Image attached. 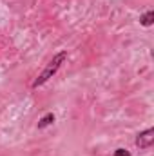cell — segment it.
Segmentation results:
<instances>
[{
	"mask_svg": "<svg viewBox=\"0 0 154 156\" xmlns=\"http://www.w3.org/2000/svg\"><path fill=\"white\" fill-rule=\"evenodd\" d=\"M65 60H67V53H65V51H62V53H58L56 56H53V60H51V62L45 66V69H44V71L38 75V78L33 82V89H37V87H40V85H44V83H45L49 78L54 76Z\"/></svg>",
	"mask_w": 154,
	"mask_h": 156,
	"instance_id": "6da1fadb",
	"label": "cell"
},
{
	"mask_svg": "<svg viewBox=\"0 0 154 156\" xmlns=\"http://www.w3.org/2000/svg\"><path fill=\"white\" fill-rule=\"evenodd\" d=\"M154 144V129H145V131H142L138 136H136V147H140V149H149L151 145Z\"/></svg>",
	"mask_w": 154,
	"mask_h": 156,
	"instance_id": "7a4b0ae2",
	"label": "cell"
},
{
	"mask_svg": "<svg viewBox=\"0 0 154 156\" xmlns=\"http://www.w3.org/2000/svg\"><path fill=\"white\" fill-rule=\"evenodd\" d=\"M152 22H154V11H147V13H143V15L140 16V24L145 26V27L152 26Z\"/></svg>",
	"mask_w": 154,
	"mask_h": 156,
	"instance_id": "3957f363",
	"label": "cell"
},
{
	"mask_svg": "<svg viewBox=\"0 0 154 156\" xmlns=\"http://www.w3.org/2000/svg\"><path fill=\"white\" fill-rule=\"evenodd\" d=\"M54 122V115L53 113H47V115H44V116L38 120V129H45L47 125H51Z\"/></svg>",
	"mask_w": 154,
	"mask_h": 156,
	"instance_id": "277c9868",
	"label": "cell"
},
{
	"mask_svg": "<svg viewBox=\"0 0 154 156\" xmlns=\"http://www.w3.org/2000/svg\"><path fill=\"white\" fill-rule=\"evenodd\" d=\"M113 156H131V153H129L127 149H116Z\"/></svg>",
	"mask_w": 154,
	"mask_h": 156,
	"instance_id": "5b68a950",
	"label": "cell"
}]
</instances>
